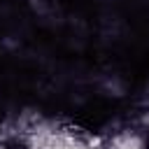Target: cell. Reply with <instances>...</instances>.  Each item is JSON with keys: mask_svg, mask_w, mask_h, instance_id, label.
<instances>
[{"mask_svg": "<svg viewBox=\"0 0 149 149\" xmlns=\"http://www.w3.org/2000/svg\"><path fill=\"white\" fill-rule=\"evenodd\" d=\"M140 149H149V135H147V137L140 142Z\"/></svg>", "mask_w": 149, "mask_h": 149, "instance_id": "7a4b0ae2", "label": "cell"}, {"mask_svg": "<svg viewBox=\"0 0 149 149\" xmlns=\"http://www.w3.org/2000/svg\"><path fill=\"white\" fill-rule=\"evenodd\" d=\"M0 149H35V147H33V142H30L26 135L12 133V135L2 137V142H0Z\"/></svg>", "mask_w": 149, "mask_h": 149, "instance_id": "6da1fadb", "label": "cell"}]
</instances>
